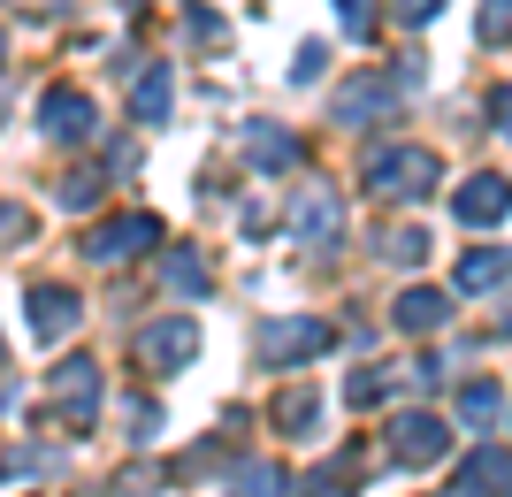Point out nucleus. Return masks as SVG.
I'll return each instance as SVG.
<instances>
[{"label":"nucleus","instance_id":"17","mask_svg":"<svg viewBox=\"0 0 512 497\" xmlns=\"http://www.w3.org/2000/svg\"><path fill=\"white\" fill-rule=\"evenodd\" d=\"M161 276H169V291H184V299H207V268H199V253H184V245H176L169 260H161Z\"/></svg>","mask_w":512,"mask_h":497},{"label":"nucleus","instance_id":"9","mask_svg":"<svg viewBox=\"0 0 512 497\" xmlns=\"http://www.w3.org/2000/svg\"><path fill=\"white\" fill-rule=\"evenodd\" d=\"M505 475H512V459L497 436H482V452H467V467H459V490L451 497H505Z\"/></svg>","mask_w":512,"mask_h":497},{"label":"nucleus","instance_id":"21","mask_svg":"<svg viewBox=\"0 0 512 497\" xmlns=\"http://www.w3.org/2000/svg\"><path fill=\"white\" fill-rule=\"evenodd\" d=\"M383 260H398V268L428 260V230H390V238H383Z\"/></svg>","mask_w":512,"mask_h":497},{"label":"nucleus","instance_id":"12","mask_svg":"<svg viewBox=\"0 0 512 497\" xmlns=\"http://www.w3.org/2000/svg\"><path fill=\"white\" fill-rule=\"evenodd\" d=\"M390 322L406 329V337H436V329L451 322V299H444V291H428V283H421V291H398V314H390Z\"/></svg>","mask_w":512,"mask_h":497},{"label":"nucleus","instance_id":"13","mask_svg":"<svg viewBox=\"0 0 512 497\" xmlns=\"http://www.w3.org/2000/svg\"><path fill=\"white\" fill-rule=\"evenodd\" d=\"M390 108H398V85H390V77H360V85L337 92L344 123H375V115H390Z\"/></svg>","mask_w":512,"mask_h":497},{"label":"nucleus","instance_id":"2","mask_svg":"<svg viewBox=\"0 0 512 497\" xmlns=\"http://www.w3.org/2000/svg\"><path fill=\"white\" fill-rule=\"evenodd\" d=\"M337 230H344V199L329 192V184H306V192L291 199V238H299V253L337 245Z\"/></svg>","mask_w":512,"mask_h":497},{"label":"nucleus","instance_id":"11","mask_svg":"<svg viewBox=\"0 0 512 497\" xmlns=\"http://www.w3.org/2000/svg\"><path fill=\"white\" fill-rule=\"evenodd\" d=\"M451 207H459L467 230H497V222H505V184H497V176H467Z\"/></svg>","mask_w":512,"mask_h":497},{"label":"nucleus","instance_id":"25","mask_svg":"<svg viewBox=\"0 0 512 497\" xmlns=\"http://www.w3.org/2000/svg\"><path fill=\"white\" fill-rule=\"evenodd\" d=\"M482 39L505 46V0H490V8H482Z\"/></svg>","mask_w":512,"mask_h":497},{"label":"nucleus","instance_id":"8","mask_svg":"<svg viewBox=\"0 0 512 497\" xmlns=\"http://www.w3.org/2000/svg\"><path fill=\"white\" fill-rule=\"evenodd\" d=\"M314 352H329V329H321V322H268V329H260V360H268V368H283V360H314Z\"/></svg>","mask_w":512,"mask_h":497},{"label":"nucleus","instance_id":"14","mask_svg":"<svg viewBox=\"0 0 512 497\" xmlns=\"http://www.w3.org/2000/svg\"><path fill=\"white\" fill-rule=\"evenodd\" d=\"M245 161H253V169H291V161H299V138L283 123H245Z\"/></svg>","mask_w":512,"mask_h":497},{"label":"nucleus","instance_id":"27","mask_svg":"<svg viewBox=\"0 0 512 497\" xmlns=\"http://www.w3.org/2000/svg\"><path fill=\"white\" fill-rule=\"evenodd\" d=\"M398 16H406V23H428V16H436V0H398Z\"/></svg>","mask_w":512,"mask_h":497},{"label":"nucleus","instance_id":"24","mask_svg":"<svg viewBox=\"0 0 512 497\" xmlns=\"http://www.w3.org/2000/svg\"><path fill=\"white\" fill-rule=\"evenodd\" d=\"M16 238H31V215H23V207H8V199H0V245H16Z\"/></svg>","mask_w":512,"mask_h":497},{"label":"nucleus","instance_id":"10","mask_svg":"<svg viewBox=\"0 0 512 497\" xmlns=\"http://www.w3.org/2000/svg\"><path fill=\"white\" fill-rule=\"evenodd\" d=\"M138 352H146V368H184V360L199 352V329L184 322V314H169V322L146 329V345H138Z\"/></svg>","mask_w":512,"mask_h":497},{"label":"nucleus","instance_id":"4","mask_svg":"<svg viewBox=\"0 0 512 497\" xmlns=\"http://www.w3.org/2000/svg\"><path fill=\"white\" fill-rule=\"evenodd\" d=\"M153 245H161V222H153V215H123V222H107V230H92V238H85V260L115 268V260L153 253Z\"/></svg>","mask_w":512,"mask_h":497},{"label":"nucleus","instance_id":"3","mask_svg":"<svg viewBox=\"0 0 512 497\" xmlns=\"http://www.w3.org/2000/svg\"><path fill=\"white\" fill-rule=\"evenodd\" d=\"M451 452V429L436 413H398L390 421V459H406V467H436Z\"/></svg>","mask_w":512,"mask_h":497},{"label":"nucleus","instance_id":"22","mask_svg":"<svg viewBox=\"0 0 512 497\" xmlns=\"http://www.w3.org/2000/svg\"><path fill=\"white\" fill-rule=\"evenodd\" d=\"M344 398H352V406H383V398H390V375H383V368L352 375V383H344Z\"/></svg>","mask_w":512,"mask_h":497},{"label":"nucleus","instance_id":"19","mask_svg":"<svg viewBox=\"0 0 512 497\" xmlns=\"http://www.w3.org/2000/svg\"><path fill=\"white\" fill-rule=\"evenodd\" d=\"M344 490H352V452H344V459H329V467H314L299 497H344Z\"/></svg>","mask_w":512,"mask_h":497},{"label":"nucleus","instance_id":"23","mask_svg":"<svg viewBox=\"0 0 512 497\" xmlns=\"http://www.w3.org/2000/svg\"><path fill=\"white\" fill-rule=\"evenodd\" d=\"M337 23L352 39H367V31H375V0H337Z\"/></svg>","mask_w":512,"mask_h":497},{"label":"nucleus","instance_id":"20","mask_svg":"<svg viewBox=\"0 0 512 497\" xmlns=\"http://www.w3.org/2000/svg\"><path fill=\"white\" fill-rule=\"evenodd\" d=\"M230 497H283V467H245L230 482Z\"/></svg>","mask_w":512,"mask_h":497},{"label":"nucleus","instance_id":"1","mask_svg":"<svg viewBox=\"0 0 512 497\" xmlns=\"http://www.w3.org/2000/svg\"><path fill=\"white\" fill-rule=\"evenodd\" d=\"M360 176H367V192H383V199H428L444 169H436L428 146H375L360 161Z\"/></svg>","mask_w":512,"mask_h":497},{"label":"nucleus","instance_id":"5","mask_svg":"<svg viewBox=\"0 0 512 497\" xmlns=\"http://www.w3.org/2000/svg\"><path fill=\"white\" fill-rule=\"evenodd\" d=\"M39 123H46V138H54V146H85L92 130H100V108H92L85 92H46L39 100Z\"/></svg>","mask_w":512,"mask_h":497},{"label":"nucleus","instance_id":"6","mask_svg":"<svg viewBox=\"0 0 512 497\" xmlns=\"http://www.w3.org/2000/svg\"><path fill=\"white\" fill-rule=\"evenodd\" d=\"M46 390H54V406H62L69 429H92V406H100V368H92V360H62Z\"/></svg>","mask_w":512,"mask_h":497},{"label":"nucleus","instance_id":"18","mask_svg":"<svg viewBox=\"0 0 512 497\" xmlns=\"http://www.w3.org/2000/svg\"><path fill=\"white\" fill-rule=\"evenodd\" d=\"M130 108H138V123H169V69H146L138 92H130Z\"/></svg>","mask_w":512,"mask_h":497},{"label":"nucleus","instance_id":"16","mask_svg":"<svg viewBox=\"0 0 512 497\" xmlns=\"http://www.w3.org/2000/svg\"><path fill=\"white\" fill-rule=\"evenodd\" d=\"M459 291H505V245H474L467 260H459Z\"/></svg>","mask_w":512,"mask_h":497},{"label":"nucleus","instance_id":"15","mask_svg":"<svg viewBox=\"0 0 512 497\" xmlns=\"http://www.w3.org/2000/svg\"><path fill=\"white\" fill-rule=\"evenodd\" d=\"M497 413H505V390H497V375H482V383L459 390V421L482 436H497Z\"/></svg>","mask_w":512,"mask_h":497},{"label":"nucleus","instance_id":"7","mask_svg":"<svg viewBox=\"0 0 512 497\" xmlns=\"http://www.w3.org/2000/svg\"><path fill=\"white\" fill-rule=\"evenodd\" d=\"M77 314H85V306H77V291H69V283H31V337H39V345L69 337V329H77Z\"/></svg>","mask_w":512,"mask_h":497},{"label":"nucleus","instance_id":"26","mask_svg":"<svg viewBox=\"0 0 512 497\" xmlns=\"http://www.w3.org/2000/svg\"><path fill=\"white\" fill-rule=\"evenodd\" d=\"M291 77H299V85H306V77H321V46H299V62H291Z\"/></svg>","mask_w":512,"mask_h":497}]
</instances>
